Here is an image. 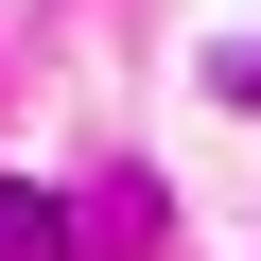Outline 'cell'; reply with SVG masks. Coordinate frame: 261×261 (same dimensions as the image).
<instances>
[{"instance_id": "obj_1", "label": "cell", "mask_w": 261, "mask_h": 261, "mask_svg": "<svg viewBox=\"0 0 261 261\" xmlns=\"http://www.w3.org/2000/svg\"><path fill=\"white\" fill-rule=\"evenodd\" d=\"M0 261H87V244H70V209H53V192L0 174Z\"/></svg>"}]
</instances>
